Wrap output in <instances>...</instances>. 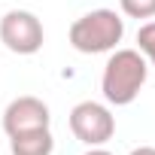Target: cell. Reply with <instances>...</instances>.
I'll return each mask as SVG.
<instances>
[{"instance_id":"obj_3","label":"cell","mask_w":155,"mask_h":155,"mask_svg":"<svg viewBox=\"0 0 155 155\" xmlns=\"http://www.w3.org/2000/svg\"><path fill=\"white\" fill-rule=\"evenodd\" d=\"M70 131L85 146H104L116 134V116L97 101H79L70 110Z\"/></svg>"},{"instance_id":"obj_4","label":"cell","mask_w":155,"mask_h":155,"mask_svg":"<svg viewBox=\"0 0 155 155\" xmlns=\"http://www.w3.org/2000/svg\"><path fill=\"white\" fill-rule=\"evenodd\" d=\"M43 21L28 9H9L0 18V43L15 55H37L43 49Z\"/></svg>"},{"instance_id":"obj_2","label":"cell","mask_w":155,"mask_h":155,"mask_svg":"<svg viewBox=\"0 0 155 155\" xmlns=\"http://www.w3.org/2000/svg\"><path fill=\"white\" fill-rule=\"evenodd\" d=\"M125 37V18L116 9H91L70 25V46L82 55L113 52Z\"/></svg>"},{"instance_id":"obj_8","label":"cell","mask_w":155,"mask_h":155,"mask_svg":"<svg viewBox=\"0 0 155 155\" xmlns=\"http://www.w3.org/2000/svg\"><path fill=\"white\" fill-rule=\"evenodd\" d=\"M119 6L128 18H155V0H119Z\"/></svg>"},{"instance_id":"obj_5","label":"cell","mask_w":155,"mask_h":155,"mask_svg":"<svg viewBox=\"0 0 155 155\" xmlns=\"http://www.w3.org/2000/svg\"><path fill=\"white\" fill-rule=\"evenodd\" d=\"M52 113L49 104L34 97V94H21L15 101H9V107L3 110V131L6 137L21 134V131H34V128H49Z\"/></svg>"},{"instance_id":"obj_7","label":"cell","mask_w":155,"mask_h":155,"mask_svg":"<svg viewBox=\"0 0 155 155\" xmlns=\"http://www.w3.org/2000/svg\"><path fill=\"white\" fill-rule=\"evenodd\" d=\"M137 49L155 67V18H149L146 25H140V31H137Z\"/></svg>"},{"instance_id":"obj_9","label":"cell","mask_w":155,"mask_h":155,"mask_svg":"<svg viewBox=\"0 0 155 155\" xmlns=\"http://www.w3.org/2000/svg\"><path fill=\"white\" fill-rule=\"evenodd\" d=\"M128 155H155V146H137V149H131Z\"/></svg>"},{"instance_id":"obj_6","label":"cell","mask_w":155,"mask_h":155,"mask_svg":"<svg viewBox=\"0 0 155 155\" xmlns=\"http://www.w3.org/2000/svg\"><path fill=\"white\" fill-rule=\"evenodd\" d=\"M9 152L12 155H52L55 152V137L49 128H34L9 137Z\"/></svg>"},{"instance_id":"obj_1","label":"cell","mask_w":155,"mask_h":155,"mask_svg":"<svg viewBox=\"0 0 155 155\" xmlns=\"http://www.w3.org/2000/svg\"><path fill=\"white\" fill-rule=\"evenodd\" d=\"M146 76H149V61L140 55V49H113L101 76V91L107 104L113 107L134 104L140 88L146 85Z\"/></svg>"},{"instance_id":"obj_10","label":"cell","mask_w":155,"mask_h":155,"mask_svg":"<svg viewBox=\"0 0 155 155\" xmlns=\"http://www.w3.org/2000/svg\"><path fill=\"white\" fill-rule=\"evenodd\" d=\"M85 155H113L110 149H104V146H88V152Z\"/></svg>"}]
</instances>
